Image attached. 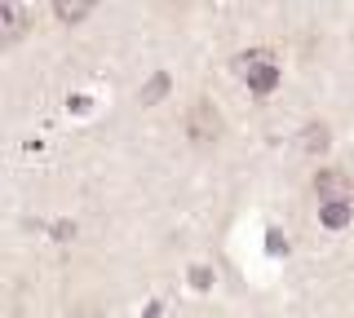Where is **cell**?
Returning a JSON list of instances; mask_svg holds the SVG:
<instances>
[{
	"label": "cell",
	"mask_w": 354,
	"mask_h": 318,
	"mask_svg": "<svg viewBox=\"0 0 354 318\" xmlns=\"http://www.w3.org/2000/svg\"><path fill=\"white\" fill-rule=\"evenodd\" d=\"M22 27H27V23H22V14H18L14 5H9V0H0V45L18 40V36H22Z\"/></svg>",
	"instance_id": "obj_3"
},
{
	"label": "cell",
	"mask_w": 354,
	"mask_h": 318,
	"mask_svg": "<svg viewBox=\"0 0 354 318\" xmlns=\"http://www.w3.org/2000/svg\"><path fill=\"white\" fill-rule=\"evenodd\" d=\"M191 283H195V288H208V283H213V274H208V270H191Z\"/></svg>",
	"instance_id": "obj_10"
},
{
	"label": "cell",
	"mask_w": 354,
	"mask_h": 318,
	"mask_svg": "<svg viewBox=\"0 0 354 318\" xmlns=\"http://www.w3.org/2000/svg\"><path fill=\"white\" fill-rule=\"evenodd\" d=\"M324 141H328L324 124H315V128H310V133H306V146H310V150H324Z\"/></svg>",
	"instance_id": "obj_9"
},
{
	"label": "cell",
	"mask_w": 354,
	"mask_h": 318,
	"mask_svg": "<svg viewBox=\"0 0 354 318\" xmlns=\"http://www.w3.org/2000/svg\"><path fill=\"white\" fill-rule=\"evenodd\" d=\"M160 310H164V305H160V301H151V305H147V314H142V318H160Z\"/></svg>",
	"instance_id": "obj_12"
},
{
	"label": "cell",
	"mask_w": 354,
	"mask_h": 318,
	"mask_svg": "<svg viewBox=\"0 0 354 318\" xmlns=\"http://www.w3.org/2000/svg\"><path fill=\"white\" fill-rule=\"evenodd\" d=\"M319 221H324V230H346L350 226V203H324L319 208Z\"/></svg>",
	"instance_id": "obj_6"
},
{
	"label": "cell",
	"mask_w": 354,
	"mask_h": 318,
	"mask_svg": "<svg viewBox=\"0 0 354 318\" xmlns=\"http://www.w3.org/2000/svg\"><path fill=\"white\" fill-rule=\"evenodd\" d=\"M97 0H53V14L62 18V23H80V18L93 14Z\"/></svg>",
	"instance_id": "obj_4"
},
{
	"label": "cell",
	"mask_w": 354,
	"mask_h": 318,
	"mask_svg": "<svg viewBox=\"0 0 354 318\" xmlns=\"http://www.w3.org/2000/svg\"><path fill=\"white\" fill-rule=\"evenodd\" d=\"M169 84H173V80H169V75H164V71H160V75H151L147 93H142V102H160V97L169 93Z\"/></svg>",
	"instance_id": "obj_8"
},
{
	"label": "cell",
	"mask_w": 354,
	"mask_h": 318,
	"mask_svg": "<svg viewBox=\"0 0 354 318\" xmlns=\"http://www.w3.org/2000/svg\"><path fill=\"white\" fill-rule=\"evenodd\" d=\"M266 62H270V53H266V49H248V53H243V58L235 62V71H239V75H248V71L266 67Z\"/></svg>",
	"instance_id": "obj_7"
},
{
	"label": "cell",
	"mask_w": 354,
	"mask_h": 318,
	"mask_svg": "<svg viewBox=\"0 0 354 318\" xmlns=\"http://www.w3.org/2000/svg\"><path fill=\"white\" fill-rule=\"evenodd\" d=\"M266 248H270V252H279V257H283V252H288V244H283L279 235H270V239H266Z\"/></svg>",
	"instance_id": "obj_11"
},
{
	"label": "cell",
	"mask_w": 354,
	"mask_h": 318,
	"mask_svg": "<svg viewBox=\"0 0 354 318\" xmlns=\"http://www.w3.org/2000/svg\"><path fill=\"white\" fill-rule=\"evenodd\" d=\"M315 190H319V199H324V203H354V181L341 168H324L315 177Z\"/></svg>",
	"instance_id": "obj_1"
},
{
	"label": "cell",
	"mask_w": 354,
	"mask_h": 318,
	"mask_svg": "<svg viewBox=\"0 0 354 318\" xmlns=\"http://www.w3.org/2000/svg\"><path fill=\"white\" fill-rule=\"evenodd\" d=\"M186 119H191L186 128H191L195 141H217V137H221V115L213 111V102H195Z\"/></svg>",
	"instance_id": "obj_2"
},
{
	"label": "cell",
	"mask_w": 354,
	"mask_h": 318,
	"mask_svg": "<svg viewBox=\"0 0 354 318\" xmlns=\"http://www.w3.org/2000/svg\"><path fill=\"white\" fill-rule=\"evenodd\" d=\"M243 80H248V89L252 93H274V84H279V71H274V62H266V67H257V71H248L243 75Z\"/></svg>",
	"instance_id": "obj_5"
}]
</instances>
